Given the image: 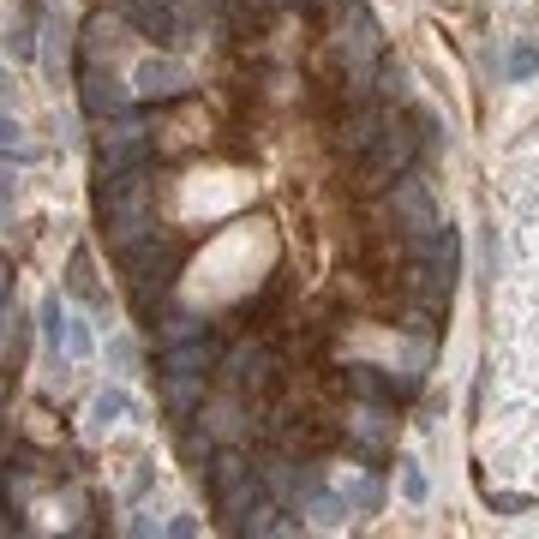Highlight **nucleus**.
<instances>
[{"label": "nucleus", "mask_w": 539, "mask_h": 539, "mask_svg": "<svg viewBox=\"0 0 539 539\" xmlns=\"http://www.w3.org/2000/svg\"><path fill=\"white\" fill-rule=\"evenodd\" d=\"M510 276L498 288V354L486 378V456L539 492V138L510 168Z\"/></svg>", "instance_id": "nucleus-1"}, {"label": "nucleus", "mask_w": 539, "mask_h": 539, "mask_svg": "<svg viewBox=\"0 0 539 539\" xmlns=\"http://www.w3.org/2000/svg\"><path fill=\"white\" fill-rule=\"evenodd\" d=\"M414 162H420V132H414L402 114H390V126L378 132V144L360 156L354 192H360V198H378V192H390L402 174H414Z\"/></svg>", "instance_id": "nucleus-2"}, {"label": "nucleus", "mask_w": 539, "mask_h": 539, "mask_svg": "<svg viewBox=\"0 0 539 539\" xmlns=\"http://www.w3.org/2000/svg\"><path fill=\"white\" fill-rule=\"evenodd\" d=\"M120 264H126V276H132V312L150 318L156 300H162V294L174 288V276H180V246H174L168 234H144L138 246L120 252Z\"/></svg>", "instance_id": "nucleus-3"}, {"label": "nucleus", "mask_w": 539, "mask_h": 539, "mask_svg": "<svg viewBox=\"0 0 539 539\" xmlns=\"http://www.w3.org/2000/svg\"><path fill=\"white\" fill-rule=\"evenodd\" d=\"M150 150H156L150 120H138V114H108V120H102V138H96V174L114 180V174L150 162Z\"/></svg>", "instance_id": "nucleus-4"}, {"label": "nucleus", "mask_w": 539, "mask_h": 539, "mask_svg": "<svg viewBox=\"0 0 539 539\" xmlns=\"http://www.w3.org/2000/svg\"><path fill=\"white\" fill-rule=\"evenodd\" d=\"M204 486H210V498H216V510L240 528L246 522V510L258 504V474H252V462L240 456V450H216L210 456V468H204Z\"/></svg>", "instance_id": "nucleus-5"}, {"label": "nucleus", "mask_w": 539, "mask_h": 539, "mask_svg": "<svg viewBox=\"0 0 539 539\" xmlns=\"http://www.w3.org/2000/svg\"><path fill=\"white\" fill-rule=\"evenodd\" d=\"M276 372H282V360H276L264 342H240V348L222 354V384H234V390H246V396H264V390L276 384Z\"/></svg>", "instance_id": "nucleus-6"}, {"label": "nucleus", "mask_w": 539, "mask_h": 539, "mask_svg": "<svg viewBox=\"0 0 539 539\" xmlns=\"http://www.w3.org/2000/svg\"><path fill=\"white\" fill-rule=\"evenodd\" d=\"M390 222H396V234H402V240H414V234H432V228H438V204H432L426 180L402 174V180L390 186Z\"/></svg>", "instance_id": "nucleus-7"}, {"label": "nucleus", "mask_w": 539, "mask_h": 539, "mask_svg": "<svg viewBox=\"0 0 539 539\" xmlns=\"http://www.w3.org/2000/svg\"><path fill=\"white\" fill-rule=\"evenodd\" d=\"M390 114H396V108H390V102H378V96H372V102H360V108H354V114L336 126V156L360 162V156L378 144V132L390 126Z\"/></svg>", "instance_id": "nucleus-8"}, {"label": "nucleus", "mask_w": 539, "mask_h": 539, "mask_svg": "<svg viewBox=\"0 0 539 539\" xmlns=\"http://www.w3.org/2000/svg\"><path fill=\"white\" fill-rule=\"evenodd\" d=\"M78 96H84V114H96V120H108V114H120V108H126V84H120L102 60H90V66H84V90H78Z\"/></svg>", "instance_id": "nucleus-9"}, {"label": "nucleus", "mask_w": 539, "mask_h": 539, "mask_svg": "<svg viewBox=\"0 0 539 539\" xmlns=\"http://www.w3.org/2000/svg\"><path fill=\"white\" fill-rule=\"evenodd\" d=\"M216 366H222V348H216V336H210V330L162 348V372H216Z\"/></svg>", "instance_id": "nucleus-10"}, {"label": "nucleus", "mask_w": 539, "mask_h": 539, "mask_svg": "<svg viewBox=\"0 0 539 539\" xmlns=\"http://www.w3.org/2000/svg\"><path fill=\"white\" fill-rule=\"evenodd\" d=\"M162 402H168L174 420H192L204 408V372H168L162 378Z\"/></svg>", "instance_id": "nucleus-11"}, {"label": "nucleus", "mask_w": 539, "mask_h": 539, "mask_svg": "<svg viewBox=\"0 0 539 539\" xmlns=\"http://www.w3.org/2000/svg\"><path fill=\"white\" fill-rule=\"evenodd\" d=\"M132 90H138V96H180V90H186V72H180L174 60H144Z\"/></svg>", "instance_id": "nucleus-12"}, {"label": "nucleus", "mask_w": 539, "mask_h": 539, "mask_svg": "<svg viewBox=\"0 0 539 539\" xmlns=\"http://www.w3.org/2000/svg\"><path fill=\"white\" fill-rule=\"evenodd\" d=\"M348 390H354L360 402H390V408H396V384H390V372H378V366H348Z\"/></svg>", "instance_id": "nucleus-13"}, {"label": "nucleus", "mask_w": 539, "mask_h": 539, "mask_svg": "<svg viewBox=\"0 0 539 539\" xmlns=\"http://www.w3.org/2000/svg\"><path fill=\"white\" fill-rule=\"evenodd\" d=\"M240 534H300V516H288L282 504H252Z\"/></svg>", "instance_id": "nucleus-14"}, {"label": "nucleus", "mask_w": 539, "mask_h": 539, "mask_svg": "<svg viewBox=\"0 0 539 539\" xmlns=\"http://www.w3.org/2000/svg\"><path fill=\"white\" fill-rule=\"evenodd\" d=\"M132 414V396L126 390H96L90 396V432H108V426H120Z\"/></svg>", "instance_id": "nucleus-15"}, {"label": "nucleus", "mask_w": 539, "mask_h": 539, "mask_svg": "<svg viewBox=\"0 0 539 539\" xmlns=\"http://www.w3.org/2000/svg\"><path fill=\"white\" fill-rule=\"evenodd\" d=\"M336 492L354 504V510H378L384 504V492H378V480H366L360 468H348V474H336Z\"/></svg>", "instance_id": "nucleus-16"}, {"label": "nucleus", "mask_w": 539, "mask_h": 539, "mask_svg": "<svg viewBox=\"0 0 539 539\" xmlns=\"http://www.w3.org/2000/svg\"><path fill=\"white\" fill-rule=\"evenodd\" d=\"M180 456L204 474V468H210V456H216V432H210V426H186V432H180Z\"/></svg>", "instance_id": "nucleus-17"}, {"label": "nucleus", "mask_w": 539, "mask_h": 539, "mask_svg": "<svg viewBox=\"0 0 539 539\" xmlns=\"http://www.w3.org/2000/svg\"><path fill=\"white\" fill-rule=\"evenodd\" d=\"M198 420H204L216 438H234V432H240V414H234L228 402H216V408H198Z\"/></svg>", "instance_id": "nucleus-18"}, {"label": "nucleus", "mask_w": 539, "mask_h": 539, "mask_svg": "<svg viewBox=\"0 0 539 539\" xmlns=\"http://www.w3.org/2000/svg\"><path fill=\"white\" fill-rule=\"evenodd\" d=\"M42 336H48L54 348H60V336H66V312H60V294H48V300H42Z\"/></svg>", "instance_id": "nucleus-19"}, {"label": "nucleus", "mask_w": 539, "mask_h": 539, "mask_svg": "<svg viewBox=\"0 0 539 539\" xmlns=\"http://www.w3.org/2000/svg\"><path fill=\"white\" fill-rule=\"evenodd\" d=\"M186 336H204V324H198L192 312H174V318L162 324V342H186Z\"/></svg>", "instance_id": "nucleus-20"}, {"label": "nucleus", "mask_w": 539, "mask_h": 539, "mask_svg": "<svg viewBox=\"0 0 539 539\" xmlns=\"http://www.w3.org/2000/svg\"><path fill=\"white\" fill-rule=\"evenodd\" d=\"M402 468V498L408 504H426V474H420V462H396Z\"/></svg>", "instance_id": "nucleus-21"}, {"label": "nucleus", "mask_w": 539, "mask_h": 539, "mask_svg": "<svg viewBox=\"0 0 539 539\" xmlns=\"http://www.w3.org/2000/svg\"><path fill=\"white\" fill-rule=\"evenodd\" d=\"M66 282H72V294H84V300H96V282H90V258H84V252L72 258V270H66Z\"/></svg>", "instance_id": "nucleus-22"}, {"label": "nucleus", "mask_w": 539, "mask_h": 539, "mask_svg": "<svg viewBox=\"0 0 539 539\" xmlns=\"http://www.w3.org/2000/svg\"><path fill=\"white\" fill-rule=\"evenodd\" d=\"M18 144H24V126H18V120L0 108V150H18Z\"/></svg>", "instance_id": "nucleus-23"}, {"label": "nucleus", "mask_w": 539, "mask_h": 539, "mask_svg": "<svg viewBox=\"0 0 539 539\" xmlns=\"http://www.w3.org/2000/svg\"><path fill=\"white\" fill-rule=\"evenodd\" d=\"M539 72V48H516V60H510V78H528Z\"/></svg>", "instance_id": "nucleus-24"}, {"label": "nucleus", "mask_w": 539, "mask_h": 539, "mask_svg": "<svg viewBox=\"0 0 539 539\" xmlns=\"http://www.w3.org/2000/svg\"><path fill=\"white\" fill-rule=\"evenodd\" d=\"M6 48H12L18 60H30V54H36V42H30V24H18V30L6 36Z\"/></svg>", "instance_id": "nucleus-25"}, {"label": "nucleus", "mask_w": 539, "mask_h": 539, "mask_svg": "<svg viewBox=\"0 0 539 539\" xmlns=\"http://www.w3.org/2000/svg\"><path fill=\"white\" fill-rule=\"evenodd\" d=\"M528 504H534V492H522V498H492L498 516H516V510H528Z\"/></svg>", "instance_id": "nucleus-26"}, {"label": "nucleus", "mask_w": 539, "mask_h": 539, "mask_svg": "<svg viewBox=\"0 0 539 539\" xmlns=\"http://www.w3.org/2000/svg\"><path fill=\"white\" fill-rule=\"evenodd\" d=\"M6 306H12V264L0 258V312H6Z\"/></svg>", "instance_id": "nucleus-27"}, {"label": "nucleus", "mask_w": 539, "mask_h": 539, "mask_svg": "<svg viewBox=\"0 0 539 539\" xmlns=\"http://www.w3.org/2000/svg\"><path fill=\"white\" fill-rule=\"evenodd\" d=\"M162 534H180V539H186V534H198V522H192V516H174V522H168Z\"/></svg>", "instance_id": "nucleus-28"}, {"label": "nucleus", "mask_w": 539, "mask_h": 539, "mask_svg": "<svg viewBox=\"0 0 539 539\" xmlns=\"http://www.w3.org/2000/svg\"><path fill=\"white\" fill-rule=\"evenodd\" d=\"M0 90H6V72H0Z\"/></svg>", "instance_id": "nucleus-29"}, {"label": "nucleus", "mask_w": 539, "mask_h": 539, "mask_svg": "<svg viewBox=\"0 0 539 539\" xmlns=\"http://www.w3.org/2000/svg\"><path fill=\"white\" fill-rule=\"evenodd\" d=\"M0 396H6V378H0Z\"/></svg>", "instance_id": "nucleus-30"}]
</instances>
